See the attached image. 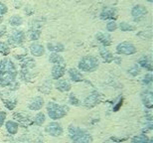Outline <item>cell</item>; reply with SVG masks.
<instances>
[{
	"instance_id": "obj_1",
	"label": "cell",
	"mask_w": 153,
	"mask_h": 143,
	"mask_svg": "<svg viewBox=\"0 0 153 143\" xmlns=\"http://www.w3.org/2000/svg\"><path fill=\"white\" fill-rule=\"evenodd\" d=\"M69 135L73 143H91L93 137L85 130L71 125L69 127Z\"/></svg>"
},
{
	"instance_id": "obj_2",
	"label": "cell",
	"mask_w": 153,
	"mask_h": 143,
	"mask_svg": "<svg viewBox=\"0 0 153 143\" xmlns=\"http://www.w3.org/2000/svg\"><path fill=\"white\" fill-rule=\"evenodd\" d=\"M47 111L49 117L56 120L66 116L69 111V107L67 105H60L56 102H50L47 104Z\"/></svg>"
},
{
	"instance_id": "obj_3",
	"label": "cell",
	"mask_w": 153,
	"mask_h": 143,
	"mask_svg": "<svg viewBox=\"0 0 153 143\" xmlns=\"http://www.w3.org/2000/svg\"><path fill=\"white\" fill-rule=\"evenodd\" d=\"M99 59L94 56H85L79 62V69L82 72H94L99 68Z\"/></svg>"
},
{
	"instance_id": "obj_4",
	"label": "cell",
	"mask_w": 153,
	"mask_h": 143,
	"mask_svg": "<svg viewBox=\"0 0 153 143\" xmlns=\"http://www.w3.org/2000/svg\"><path fill=\"white\" fill-rule=\"evenodd\" d=\"M26 39V34L24 33L22 30H18V29H13L10 33V35L8 36V43L9 46L12 47H16L19 46L25 41Z\"/></svg>"
},
{
	"instance_id": "obj_5",
	"label": "cell",
	"mask_w": 153,
	"mask_h": 143,
	"mask_svg": "<svg viewBox=\"0 0 153 143\" xmlns=\"http://www.w3.org/2000/svg\"><path fill=\"white\" fill-rule=\"evenodd\" d=\"M2 74H11L14 76L18 75V71L16 69V66L11 60L4 58L3 60L0 61V75Z\"/></svg>"
},
{
	"instance_id": "obj_6",
	"label": "cell",
	"mask_w": 153,
	"mask_h": 143,
	"mask_svg": "<svg viewBox=\"0 0 153 143\" xmlns=\"http://www.w3.org/2000/svg\"><path fill=\"white\" fill-rule=\"evenodd\" d=\"M116 52L120 55L129 56V55L135 54L137 52V49L133 44L128 43V42H122V43L118 44L117 46H116Z\"/></svg>"
},
{
	"instance_id": "obj_7",
	"label": "cell",
	"mask_w": 153,
	"mask_h": 143,
	"mask_svg": "<svg viewBox=\"0 0 153 143\" xmlns=\"http://www.w3.org/2000/svg\"><path fill=\"white\" fill-rule=\"evenodd\" d=\"M0 99L3 102H4L5 106L7 107L9 110L15 108V106L17 104V99L14 96H12L9 92H2L0 93Z\"/></svg>"
},
{
	"instance_id": "obj_8",
	"label": "cell",
	"mask_w": 153,
	"mask_h": 143,
	"mask_svg": "<svg viewBox=\"0 0 153 143\" xmlns=\"http://www.w3.org/2000/svg\"><path fill=\"white\" fill-rule=\"evenodd\" d=\"M45 131L50 134L52 136H55V137H58V136H61L63 134L64 132V129L62 125L59 123V122H51L49 123L45 128Z\"/></svg>"
},
{
	"instance_id": "obj_9",
	"label": "cell",
	"mask_w": 153,
	"mask_h": 143,
	"mask_svg": "<svg viewBox=\"0 0 153 143\" xmlns=\"http://www.w3.org/2000/svg\"><path fill=\"white\" fill-rule=\"evenodd\" d=\"M148 13L147 9L145 6H143L141 4H137L135 6H133L132 10H131V15L133 16V18L139 20L145 17V15Z\"/></svg>"
},
{
	"instance_id": "obj_10",
	"label": "cell",
	"mask_w": 153,
	"mask_h": 143,
	"mask_svg": "<svg viewBox=\"0 0 153 143\" xmlns=\"http://www.w3.org/2000/svg\"><path fill=\"white\" fill-rule=\"evenodd\" d=\"M17 76L11 75V74H2L0 75V87H8L10 84L15 82Z\"/></svg>"
},
{
	"instance_id": "obj_11",
	"label": "cell",
	"mask_w": 153,
	"mask_h": 143,
	"mask_svg": "<svg viewBox=\"0 0 153 143\" xmlns=\"http://www.w3.org/2000/svg\"><path fill=\"white\" fill-rule=\"evenodd\" d=\"M141 99L142 102L146 107L151 109L153 106V95L150 90H146L145 92L141 93Z\"/></svg>"
},
{
	"instance_id": "obj_12",
	"label": "cell",
	"mask_w": 153,
	"mask_h": 143,
	"mask_svg": "<svg viewBox=\"0 0 153 143\" xmlns=\"http://www.w3.org/2000/svg\"><path fill=\"white\" fill-rule=\"evenodd\" d=\"M30 53L34 57H41L45 53V48L39 43H33L30 46Z\"/></svg>"
},
{
	"instance_id": "obj_13",
	"label": "cell",
	"mask_w": 153,
	"mask_h": 143,
	"mask_svg": "<svg viewBox=\"0 0 153 143\" xmlns=\"http://www.w3.org/2000/svg\"><path fill=\"white\" fill-rule=\"evenodd\" d=\"M43 105H44V99L42 96H36L34 97L29 103V109L31 110H40Z\"/></svg>"
},
{
	"instance_id": "obj_14",
	"label": "cell",
	"mask_w": 153,
	"mask_h": 143,
	"mask_svg": "<svg viewBox=\"0 0 153 143\" xmlns=\"http://www.w3.org/2000/svg\"><path fill=\"white\" fill-rule=\"evenodd\" d=\"M66 69L64 65H55L52 69V77L55 80H60L61 78L65 75Z\"/></svg>"
},
{
	"instance_id": "obj_15",
	"label": "cell",
	"mask_w": 153,
	"mask_h": 143,
	"mask_svg": "<svg viewBox=\"0 0 153 143\" xmlns=\"http://www.w3.org/2000/svg\"><path fill=\"white\" fill-rule=\"evenodd\" d=\"M96 39L100 42V43H102L103 46H108V45L111 44V37L108 33L99 32L96 35Z\"/></svg>"
},
{
	"instance_id": "obj_16",
	"label": "cell",
	"mask_w": 153,
	"mask_h": 143,
	"mask_svg": "<svg viewBox=\"0 0 153 143\" xmlns=\"http://www.w3.org/2000/svg\"><path fill=\"white\" fill-rule=\"evenodd\" d=\"M100 18L102 20H108V19H112L114 20L117 18L116 16V11L114 8H105L100 13Z\"/></svg>"
},
{
	"instance_id": "obj_17",
	"label": "cell",
	"mask_w": 153,
	"mask_h": 143,
	"mask_svg": "<svg viewBox=\"0 0 153 143\" xmlns=\"http://www.w3.org/2000/svg\"><path fill=\"white\" fill-rule=\"evenodd\" d=\"M20 67L22 69H32V68H34L35 67V64L36 62L34 60L32 59V58H28V57H26V56H24L22 59H20Z\"/></svg>"
},
{
	"instance_id": "obj_18",
	"label": "cell",
	"mask_w": 153,
	"mask_h": 143,
	"mask_svg": "<svg viewBox=\"0 0 153 143\" xmlns=\"http://www.w3.org/2000/svg\"><path fill=\"white\" fill-rule=\"evenodd\" d=\"M14 118L16 119L18 122L20 124H22V125H30V124L32 123V120L30 119V117L28 115L24 114V113H15L14 115Z\"/></svg>"
},
{
	"instance_id": "obj_19",
	"label": "cell",
	"mask_w": 153,
	"mask_h": 143,
	"mask_svg": "<svg viewBox=\"0 0 153 143\" xmlns=\"http://www.w3.org/2000/svg\"><path fill=\"white\" fill-rule=\"evenodd\" d=\"M56 89L59 90L60 92L65 93V92H69V90L72 89V86H71V84L66 80H58L56 84Z\"/></svg>"
},
{
	"instance_id": "obj_20",
	"label": "cell",
	"mask_w": 153,
	"mask_h": 143,
	"mask_svg": "<svg viewBox=\"0 0 153 143\" xmlns=\"http://www.w3.org/2000/svg\"><path fill=\"white\" fill-rule=\"evenodd\" d=\"M99 99L100 96L97 93H91V96H88L85 100V105H87L88 107H91V106L96 105L97 102H99Z\"/></svg>"
},
{
	"instance_id": "obj_21",
	"label": "cell",
	"mask_w": 153,
	"mask_h": 143,
	"mask_svg": "<svg viewBox=\"0 0 153 143\" xmlns=\"http://www.w3.org/2000/svg\"><path fill=\"white\" fill-rule=\"evenodd\" d=\"M5 126H6V130H7L8 133H10L11 135L17 134L18 128H19V125H18L17 122H15L13 120H8L7 122L5 123Z\"/></svg>"
},
{
	"instance_id": "obj_22",
	"label": "cell",
	"mask_w": 153,
	"mask_h": 143,
	"mask_svg": "<svg viewBox=\"0 0 153 143\" xmlns=\"http://www.w3.org/2000/svg\"><path fill=\"white\" fill-rule=\"evenodd\" d=\"M69 76H70V78H71V80L76 82V83H79V82L84 81V77H82V75L76 69H70L69 70Z\"/></svg>"
},
{
	"instance_id": "obj_23",
	"label": "cell",
	"mask_w": 153,
	"mask_h": 143,
	"mask_svg": "<svg viewBox=\"0 0 153 143\" xmlns=\"http://www.w3.org/2000/svg\"><path fill=\"white\" fill-rule=\"evenodd\" d=\"M47 48L49 51H52L53 53H59V52H63L65 50L64 45L61 43H57V42H51V43H48Z\"/></svg>"
},
{
	"instance_id": "obj_24",
	"label": "cell",
	"mask_w": 153,
	"mask_h": 143,
	"mask_svg": "<svg viewBox=\"0 0 153 143\" xmlns=\"http://www.w3.org/2000/svg\"><path fill=\"white\" fill-rule=\"evenodd\" d=\"M138 64L140 67L142 68H145L146 70H148L149 72L152 70V64H151V59L147 56H142L140 59L138 60Z\"/></svg>"
},
{
	"instance_id": "obj_25",
	"label": "cell",
	"mask_w": 153,
	"mask_h": 143,
	"mask_svg": "<svg viewBox=\"0 0 153 143\" xmlns=\"http://www.w3.org/2000/svg\"><path fill=\"white\" fill-rule=\"evenodd\" d=\"M100 56H102V58L103 59V61L106 62V63L109 64V63H111L112 61H114V56H112V54L108 50V49L100 48Z\"/></svg>"
},
{
	"instance_id": "obj_26",
	"label": "cell",
	"mask_w": 153,
	"mask_h": 143,
	"mask_svg": "<svg viewBox=\"0 0 153 143\" xmlns=\"http://www.w3.org/2000/svg\"><path fill=\"white\" fill-rule=\"evenodd\" d=\"M49 61L52 64H55V65H64V63H65L64 58L58 53H52L49 57Z\"/></svg>"
},
{
	"instance_id": "obj_27",
	"label": "cell",
	"mask_w": 153,
	"mask_h": 143,
	"mask_svg": "<svg viewBox=\"0 0 153 143\" xmlns=\"http://www.w3.org/2000/svg\"><path fill=\"white\" fill-rule=\"evenodd\" d=\"M40 36H41V31H40V29L37 28H31L28 31V33H27V37L31 41L38 40Z\"/></svg>"
},
{
	"instance_id": "obj_28",
	"label": "cell",
	"mask_w": 153,
	"mask_h": 143,
	"mask_svg": "<svg viewBox=\"0 0 153 143\" xmlns=\"http://www.w3.org/2000/svg\"><path fill=\"white\" fill-rule=\"evenodd\" d=\"M45 120H46L45 114L43 113V112H39V113H37L34 117H33L32 123H34V124H36V125H38V126H41L42 124H44Z\"/></svg>"
},
{
	"instance_id": "obj_29",
	"label": "cell",
	"mask_w": 153,
	"mask_h": 143,
	"mask_svg": "<svg viewBox=\"0 0 153 143\" xmlns=\"http://www.w3.org/2000/svg\"><path fill=\"white\" fill-rule=\"evenodd\" d=\"M9 24H10L11 26L18 27L23 24V18L21 16H18V15H13V16L9 19Z\"/></svg>"
},
{
	"instance_id": "obj_30",
	"label": "cell",
	"mask_w": 153,
	"mask_h": 143,
	"mask_svg": "<svg viewBox=\"0 0 153 143\" xmlns=\"http://www.w3.org/2000/svg\"><path fill=\"white\" fill-rule=\"evenodd\" d=\"M149 137L146 134H139L135 135L131 139V143H148Z\"/></svg>"
},
{
	"instance_id": "obj_31",
	"label": "cell",
	"mask_w": 153,
	"mask_h": 143,
	"mask_svg": "<svg viewBox=\"0 0 153 143\" xmlns=\"http://www.w3.org/2000/svg\"><path fill=\"white\" fill-rule=\"evenodd\" d=\"M119 29L123 32H128V31H134L136 29V27L132 25V24H129V23H126V22H121L119 24Z\"/></svg>"
},
{
	"instance_id": "obj_32",
	"label": "cell",
	"mask_w": 153,
	"mask_h": 143,
	"mask_svg": "<svg viewBox=\"0 0 153 143\" xmlns=\"http://www.w3.org/2000/svg\"><path fill=\"white\" fill-rule=\"evenodd\" d=\"M20 79L24 82H28L31 80V73L28 69H22L19 73Z\"/></svg>"
},
{
	"instance_id": "obj_33",
	"label": "cell",
	"mask_w": 153,
	"mask_h": 143,
	"mask_svg": "<svg viewBox=\"0 0 153 143\" xmlns=\"http://www.w3.org/2000/svg\"><path fill=\"white\" fill-rule=\"evenodd\" d=\"M0 54L3 56H8L10 54V46L6 42H0Z\"/></svg>"
},
{
	"instance_id": "obj_34",
	"label": "cell",
	"mask_w": 153,
	"mask_h": 143,
	"mask_svg": "<svg viewBox=\"0 0 153 143\" xmlns=\"http://www.w3.org/2000/svg\"><path fill=\"white\" fill-rule=\"evenodd\" d=\"M128 74H130L131 76H133V77H136V76H138L140 74L139 66H137V65L132 66L129 70H128Z\"/></svg>"
},
{
	"instance_id": "obj_35",
	"label": "cell",
	"mask_w": 153,
	"mask_h": 143,
	"mask_svg": "<svg viewBox=\"0 0 153 143\" xmlns=\"http://www.w3.org/2000/svg\"><path fill=\"white\" fill-rule=\"evenodd\" d=\"M116 29H117V24H116L114 20L109 21V22L106 24V30H108V32H114Z\"/></svg>"
},
{
	"instance_id": "obj_36",
	"label": "cell",
	"mask_w": 153,
	"mask_h": 143,
	"mask_svg": "<svg viewBox=\"0 0 153 143\" xmlns=\"http://www.w3.org/2000/svg\"><path fill=\"white\" fill-rule=\"evenodd\" d=\"M69 102L71 103V104H74V105H79V103H81V102L76 99L75 95H70V99H69Z\"/></svg>"
},
{
	"instance_id": "obj_37",
	"label": "cell",
	"mask_w": 153,
	"mask_h": 143,
	"mask_svg": "<svg viewBox=\"0 0 153 143\" xmlns=\"http://www.w3.org/2000/svg\"><path fill=\"white\" fill-rule=\"evenodd\" d=\"M151 83H152V75L151 74L145 75L144 78H143V84H145L147 86V84H151Z\"/></svg>"
},
{
	"instance_id": "obj_38",
	"label": "cell",
	"mask_w": 153,
	"mask_h": 143,
	"mask_svg": "<svg viewBox=\"0 0 153 143\" xmlns=\"http://www.w3.org/2000/svg\"><path fill=\"white\" fill-rule=\"evenodd\" d=\"M8 9H7V6H6L4 3L0 2V15H4L5 13H7Z\"/></svg>"
},
{
	"instance_id": "obj_39",
	"label": "cell",
	"mask_w": 153,
	"mask_h": 143,
	"mask_svg": "<svg viewBox=\"0 0 153 143\" xmlns=\"http://www.w3.org/2000/svg\"><path fill=\"white\" fill-rule=\"evenodd\" d=\"M19 87H20V84H19V83H18V82H13V83H12L10 86L8 87V89L10 90H18L19 89Z\"/></svg>"
},
{
	"instance_id": "obj_40",
	"label": "cell",
	"mask_w": 153,
	"mask_h": 143,
	"mask_svg": "<svg viewBox=\"0 0 153 143\" xmlns=\"http://www.w3.org/2000/svg\"><path fill=\"white\" fill-rule=\"evenodd\" d=\"M5 118H6V113L4 111H0V126L4 123Z\"/></svg>"
},
{
	"instance_id": "obj_41",
	"label": "cell",
	"mask_w": 153,
	"mask_h": 143,
	"mask_svg": "<svg viewBox=\"0 0 153 143\" xmlns=\"http://www.w3.org/2000/svg\"><path fill=\"white\" fill-rule=\"evenodd\" d=\"M33 12H34V11H33V9H32L31 7H29V6H28V7H26V8H25V13H26L27 15H31V14L33 13Z\"/></svg>"
},
{
	"instance_id": "obj_42",
	"label": "cell",
	"mask_w": 153,
	"mask_h": 143,
	"mask_svg": "<svg viewBox=\"0 0 153 143\" xmlns=\"http://www.w3.org/2000/svg\"><path fill=\"white\" fill-rule=\"evenodd\" d=\"M5 32H6V27L5 26H3L2 28H0V38L5 34Z\"/></svg>"
},
{
	"instance_id": "obj_43",
	"label": "cell",
	"mask_w": 153,
	"mask_h": 143,
	"mask_svg": "<svg viewBox=\"0 0 153 143\" xmlns=\"http://www.w3.org/2000/svg\"><path fill=\"white\" fill-rule=\"evenodd\" d=\"M147 1H149V2H152V0H147Z\"/></svg>"
}]
</instances>
